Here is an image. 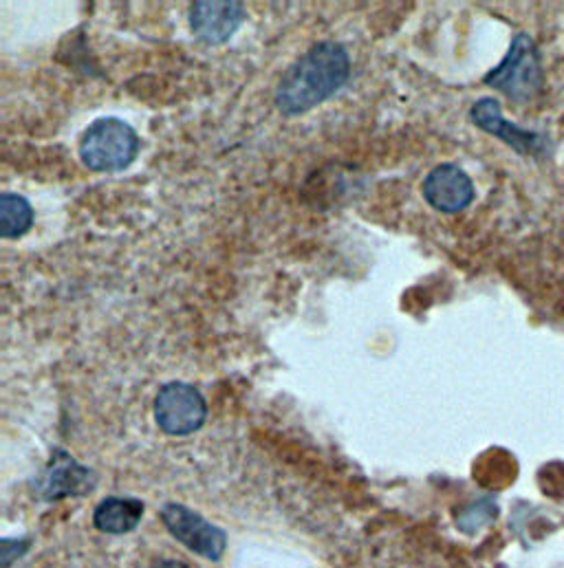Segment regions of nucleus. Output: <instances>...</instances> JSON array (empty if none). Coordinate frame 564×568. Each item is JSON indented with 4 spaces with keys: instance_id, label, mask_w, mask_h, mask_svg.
Returning <instances> with one entry per match:
<instances>
[{
    "instance_id": "11",
    "label": "nucleus",
    "mask_w": 564,
    "mask_h": 568,
    "mask_svg": "<svg viewBox=\"0 0 564 568\" xmlns=\"http://www.w3.org/2000/svg\"><path fill=\"white\" fill-rule=\"evenodd\" d=\"M33 227V207L31 203L16 194H0V234L2 239H20Z\"/></svg>"
},
{
    "instance_id": "5",
    "label": "nucleus",
    "mask_w": 564,
    "mask_h": 568,
    "mask_svg": "<svg viewBox=\"0 0 564 568\" xmlns=\"http://www.w3.org/2000/svg\"><path fill=\"white\" fill-rule=\"evenodd\" d=\"M161 520L172 538L205 560H221L228 547V536L221 527L208 523L201 514L185 505L168 503L161 507Z\"/></svg>"
},
{
    "instance_id": "1",
    "label": "nucleus",
    "mask_w": 564,
    "mask_h": 568,
    "mask_svg": "<svg viewBox=\"0 0 564 568\" xmlns=\"http://www.w3.org/2000/svg\"><path fill=\"white\" fill-rule=\"evenodd\" d=\"M351 78V55L342 42L324 40L306 49L276 87V109L284 118L304 115L331 100Z\"/></svg>"
},
{
    "instance_id": "6",
    "label": "nucleus",
    "mask_w": 564,
    "mask_h": 568,
    "mask_svg": "<svg viewBox=\"0 0 564 568\" xmlns=\"http://www.w3.org/2000/svg\"><path fill=\"white\" fill-rule=\"evenodd\" d=\"M470 120L483 133L507 143L514 152L525 156H543L550 152V140L543 133L521 129L503 118L501 102L496 98H481L470 109Z\"/></svg>"
},
{
    "instance_id": "12",
    "label": "nucleus",
    "mask_w": 564,
    "mask_h": 568,
    "mask_svg": "<svg viewBox=\"0 0 564 568\" xmlns=\"http://www.w3.org/2000/svg\"><path fill=\"white\" fill-rule=\"evenodd\" d=\"M152 568H188L183 562H157Z\"/></svg>"
},
{
    "instance_id": "4",
    "label": "nucleus",
    "mask_w": 564,
    "mask_h": 568,
    "mask_svg": "<svg viewBox=\"0 0 564 568\" xmlns=\"http://www.w3.org/2000/svg\"><path fill=\"white\" fill-rule=\"evenodd\" d=\"M208 419V402L185 382H168L154 397V422L170 436H190Z\"/></svg>"
},
{
    "instance_id": "3",
    "label": "nucleus",
    "mask_w": 564,
    "mask_h": 568,
    "mask_svg": "<svg viewBox=\"0 0 564 568\" xmlns=\"http://www.w3.org/2000/svg\"><path fill=\"white\" fill-rule=\"evenodd\" d=\"M80 159L93 172H122L140 154L138 131L120 118H100L80 140Z\"/></svg>"
},
{
    "instance_id": "9",
    "label": "nucleus",
    "mask_w": 564,
    "mask_h": 568,
    "mask_svg": "<svg viewBox=\"0 0 564 568\" xmlns=\"http://www.w3.org/2000/svg\"><path fill=\"white\" fill-rule=\"evenodd\" d=\"M98 476L93 469L80 465L69 452L56 449L44 474L38 480V494L44 500H60L69 496H84L93 491Z\"/></svg>"
},
{
    "instance_id": "7",
    "label": "nucleus",
    "mask_w": 564,
    "mask_h": 568,
    "mask_svg": "<svg viewBox=\"0 0 564 568\" xmlns=\"http://www.w3.org/2000/svg\"><path fill=\"white\" fill-rule=\"evenodd\" d=\"M425 203L441 214H459L467 210L476 196L470 174L456 163H439L423 179Z\"/></svg>"
},
{
    "instance_id": "2",
    "label": "nucleus",
    "mask_w": 564,
    "mask_h": 568,
    "mask_svg": "<svg viewBox=\"0 0 564 568\" xmlns=\"http://www.w3.org/2000/svg\"><path fill=\"white\" fill-rule=\"evenodd\" d=\"M483 82L516 104H527L541 95L545 73L541 53L530 33H516L507 55L483 78Z\"/></svg>"
},
{
    "instance_id": "8",
    "label": "nucleus",
    "mask_w": 564,
    "mask_h": 568,
    "mask_svg": "<svg viewBox=\"0 0 564 568\" xmlns=\"http://www.w3.org/2000/svg\"><path fill=\"white\" fill-rule=\"evenodd\" d=\"M241 0H197L190 4V29L205 44H225L245 22Z\"/></svg>"
},
{
    "instance_id": "10",
    "label": "nucleus",
    "mask_w": 564,
    "mask_h": 568,
    "mask_svg": "<svg viewBox=\"0 0 564 568\" xmlns=\"http://www.w3.org/2000/svg\"><path fill=\"white\" fill-rule=\"evenodd\" d=\"M143 503L131 496H109L93 511V525L109 536H124L138 529L143 518Z\"/></svg>"
}]
</instances>
